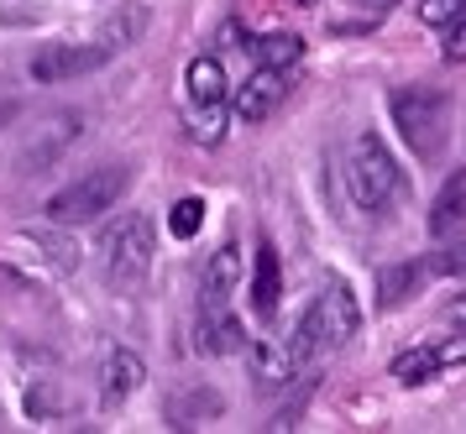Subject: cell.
<instances>
[{
  "label": "cell",
  "mask_w": 466,
  "mask_h": 434,
  "mask_svg": "<svg viewBox=\"0 0 466 434\" xmlns=\"http://www.w3.org/2000/svg\"><path fill=\"white\" fill-rule=\"evenodd\" d=\"M361 330V314H357V298H351V288L346 283H325V293H319L309 309L299 314V325H294V346H289V356H294V367L299 361H315V356L325 351H340L351 335Z\"/></svg>",
  "instance_id": "6da1fadb"
},
{
  "label": "cell",
  "mask_w": 466,
  "mask_h": 434,
  "mask_svg": "<svg viewBox=\"0 0 466 434\" xmlns=\"http://www.w3.org/2000/svg\"><path fill=\"white\" fill-rule=\"evenodd\" d=\"M388 110H393V126L399 136L409 142L414 157H441L445 136H451V100L441 89H393L388 95Z\"/></svg>",
  "instance_id": "7a4b0ae2"
},
{
  "label": "cell",
  "mask_w": 466,
  "mask_h": 434,
  "mask_svg": "<svg viewBox=\"0 0 466 434\" xmlns=\"http://www.w3.org/2000/svg\"><path fill=\"white\" fill-rule=\"evenodd\" d=\"M127 188H131V173L121 163L79 173L74 184H64L53 199H47V220H53V226H89V220L110 215V205H116Z\"/></svg>",
  "instance_id": "3957f363"
},
{
  "label": "cell",
  "mask_w": 466,
  "mask_h": 434,
  "mask_svg": "<svg viewBox=\"0 0 466 434\" xmlns=\"http://www.w3.org/2000/svg\"><path fill=\"white\" fill-rule=\"evenodd\" d=\"M346 184H351V199H357L361 209H388L403 199V167L393 163V152L382 146L378 131H361L357 146H351V173H346Z\"/></svg>",
  "instance_id": "277c9868"
},
{
  "label": "cell",
  "mask_w": 466,
  "mask_h": 434,
  "mask_svg": "<svg viewBox=\"0 0 466 434\" xmlns=\"http://www.w3.org/2000/svg\"><path fill=\"white\" fill-rule=\"evenodd\" d=\"M152 251H157V236H152L147 215L110 220L106 236H100V267H106L110 288H137L152 267Z\"/></svg>",
  "instance_id": "5b68a950"
},
{
  "label": "cell",
  "mask_w": 466,
  "mask_h": 434,
  "mask_svg": "<svg viewBox=\"0 0 466 434\" xmlns=\"http://www.w3.org/2000/svg\"><path fill=\"white\" fill-rule=\"evenodd\" d=\"M116 58L110 47L100 42H58V47H43L37 58H32V79L37 84H64V79H85L95 68H106Z\"/></svg>",
  "instance_id": "8992f818"
},
{
  "label": "cell",
  "mask_w": 466,
  "mask_h": 434,
  "mask_svg": "<svg viewBox=\"0 0 466 434\" xmlns=\"http://www.w3.org/2000/svg\"><path fill=\"white\" fill-rule=\"evenodd\" d=\"M194 351L199 356H231L247 351V330L231 309H199V325H194Z\"/></svg>",
  "instance_id": "52a82bcc"
},
{
  "label": "cell",
  "mask_w": 466,
  "mask_h": 434,
  "mask_svg": "<svg viewBox=\"0 0 466 434\" xmlns=\"http://www.w3.org/2000/svg\"><path fill=\"white\" fill-rule=\"evenodd\" d=\"M236 283H241V251H236V241H226V247L210 251V262H205V278H199V309H226V298H231Z\"/></svg>",
  "instance_id": "ba28073f"
},
{
  "label": "cell",
  "mask_w": 466,
  "mask_h": 434,
  "mask_svg": "<svg viewBox=\"0 0 466 434\" xmlns=\"http://www.w3.org/2000/svg\"><path fill=\"white\" fill-rule=\"evenodd\" d=\"M466 230V167L461 173H451L435 194V209H430V236L435 241H456Z\"/></svg>",
  "instance_id": "9c48e42d"
},
{
  "label": "cell",
  "mask_w": 466,
  "mask_h": 434,
  "mask_svg": "<svg viewBox=\"0 0 466 434\" xmlns=\"http://www.w3.org/2000/svg\"><path fill=\"white\" fill-rule=\"evenodd\" d=\"M278 100H283V74H278V68H257L252 79L236 89L231 110L241 116V121H268V116L278 110Z\"/></svg>",
  "instance_id": "30bf717a"
},
{
  "label": "cell",
  "mask_w": 466,
  "mask_h": 434,
  "mask_svg": "<svg viewBox=\"0 0 466 434\" xmlns=\"http://www.w3.org/2000/svg\"><path fill=\"white\" fill-rule=\"evenodd\" d=\"M247 361H252L257 393H283L294 382V356L283 351V346H273V340H252L247 346Z\"/></svg>",
  "instance_id": "8fae6325"
},
{
  "label": "cell",
  "mask_w": 466,
  "mask_h": 434,
  "mask_svg": "<svg viewBox=\"0 0 466 434\" xmlns=\"http://www.w3.org/2000/svg\"><path fill=\"white\" fill-rule=\"evenodd\" d=\"M74 131H79V116H58V121H43V131H37V142L22 152V173L32 178V173H43V167L58 163V152H64L68 142H74Z\"/></svg>",
  "instance_id": "7c38bea8"
},
{
  "label": "cell",
  "mask_w": 466,
  "mask_h": 434,
  "mask_svg": "<svg viewBox=\"0 0 466 434\" xmlns=\"http://www.w3.org/2000/svg\"><path fill=\"white\" fill-rule=\"evenodd\" d=\"M142 377H147L142 356H131L127 346H116V351L106 356V367H100V393H106L110 409H116V403H127V398L142 388Z\"/></svg>",
  "instance_id": "4fadbf2b"
},
{
  "label": "cell",
  "mask_w": 466,
  "mask_h": 434,
  "mask_svg": "<svg viewBox=\"0 0 466 434\" xmlns=\"http://www.w3.org/2000/svg\"><path fill=\"white\" fill-rule=\"evenodd\" d=\"M278 304H283V267H278V251L262 241V251H257V272H252V309L262 314V319H273Z\"/></svg>",
  "instance_id": "5bb4252c"
},
{
  "label": "cell",
  "mask_w": 466,
  "mask_h": 434,
  "mask_svg": "<svg viewBox=\"0 0 466 434\" xmlns=\"http://www.w3.org/2000/svg\"><path fill=\"white\" fill-rule=\"evenodd\" d=\"M430 278V267L424 262H393V267L378 272V304L382 309H399V304H409L414 293H420V283Z\"/></svg>",
  "instance_id": "9a60e30c"
},
{
  "label": "cell",
  "mask_w": 466,
  "mask_h": 434,
  "mask_svg": "<svg viewBox=\"0 0 466 434\" xmlns=\"http://www.w3.org/2000/svg\"><path fill=\"white\" fill-rule=\"evenodd\" d=\"M147 32V5H121V11H110L106 26H100V47H110V53H127L131 42Z\"/></svg>",
  "instance_id": "2e32d148"
},
{
  "label": "cell",
  "mask_w": 466,
  "mask_h": 434,
  "mask_svg": "<svg viewBox=\"0 0 466 434\" xmlns=\"http://www.w3.org/2000/svg\"><path fill=\"white\" fill-rule=\"evenodd\" d=\"M184 84H189V105H226V89H231L226 84V68L215 58H194Z\"/></svg>",
  "instance_id": "e0dca14e"
},
{
  "label": "cell",
  "mask_w": 466,
  "mask_h": 434,
  "mask_svg": "<svg viewBox=\"0 0 466 434\" xmlns=\"http://www.w3.org/2000/svg\"><path fill=\"white\" fill-rule=\"evenodd\" d=\"M435 372H441L435 346H409L393 356V382H403V388H424V382H435Z\"/></svg>",
  "instance_id": "ac0fdd59"
},
{
  "label": "cell",
  "mask_w": 466,
  "mask_h": 434,
  "mask_svg": "<svg viewBox=\"0 0 466 434\" xmlns=\"http://www.w3.org/2000/svg\"><path fill=\"white\" fill-rule=\"evenodd\" d=\"M252 58H257V68H278V74H289V68L304 58V42H299L294 32H273V37L252 42Z\"/></svg>",
  "instance_id": "d6986e66"
},
{
  "label": "cell",
  "mask_w": 466,
  "mask_h": 434,
  "mask_svg": "<svg viewBox=\"0 0 466 434\" xmlns=\"http://www.w3.org/2000/svg\"><path fill=\"white\" fill-rule=\"evenodd\" d=\"M22 241L43 251V262L53 272H74V267H79V247H74L68 236H58V230H26Z\"/></svg>",
  "instance_id": "ffe728a7"
},
{
  "label": "cell",
  "mask_w": 466,
  "mask_h": 434,
  "mask_svg": "<svg viewBox=\"0 0 466 434\" xmlns=\"http://www.w3.org/2000/svg\"><path fill=\"white\" fill-rule=\"evenodd\" d=\"M199 226H205V199H199V194H189V199H178V205L168 209V230L178 241H194Z\"/></svg>",
  "instance_id": "44dd1931"
},
{
  "label": "cell",
  "mask_w": 466,
  "mask_h": 434,
  "mask_svg": "<svg viewBox=\"0 0 466 434\" xmlns=\"http://www.w3.org/2000/svg\"><path fill=\"white\" fill-rule=\"evenodd\" d=\"M189 131H194V142L210 146L226 131V105H189Z\"/></svg>",
  "instance_id": "7402d4cb"
},
{
  "label": "cell",
  "mask_w": 466,
  "mask_h": 434,
  "mask_svg": "<svg viewBox=\"0 0 466 434\" xmlns=\"http://www.w3.org/2000/svg\"><path fill=\"white\" fill-rule=\"evenodd\" d=\"M466 11V0H420V21L424 26H451Z\"/></svg>",
  "instance_id": "603a6c76"
},
{
  "label": "cell",
  "mask_w": 466,
  "mask_h": 434,
  "mask_svg": "<svg viewBox=\"0 0 466 434\" xmlns=\"http://www.w3.org/2000/svg\"><path fill=\"white\" fill-rule=\"evenodd\" d=\"M424 267L435 272V278H451V272H466V241H456V247H445L441 257H430Z\"/></svg>",
  "instance_id": "cb8c5ba5"
},
{
  "label": "cell",
  "mask_w": 466,
  "mask_h": 434,
  "mask_svg": "<svg viewBox=\"0 0 466 434\" xmlns=\"http://www.w3.org/2000/svg\"><path fill=\"white\" fill-rule=\"evenodd\" d=\"M445 63H466V11L451 21V37H445Z\"/></svg>",
  "instance_id": "d4e9b609"
},
{
  "label": "cell",
  "mask_w": 466,
  "mask_h": 434,
  "mask_svg": "<svg viewBox=\"0 0 466 434\" xmlns=\"http://www.w3.org/2000/svg\"><path fill=\"white\" fill-rule=\"evenodd\" d=\"M435 351H441V367H461L466 361V335H451V340L435 346Z\"/></svg>",
  "instance_id": "484cf974"
},
{
  "label": "cell",
  "mask_w": 466,
  "mask_h": 434,
  "mask_svg": "<svg viewBox=\"0 0 466 434\" xmlns=\"http://www.w3.org/2000/svg\"><path fill=\"white\" fill-rule=\"evenodd\" d=\"M445 319H451L456 330H466V293H456V298L445 304Z\"/></svg>",
  "instance_id": "4316f807"
},
{
  "label": "cell",
  "mask_w": 466,
  "mask_h": 434,
  "mask_svg": "<svg viewBox=\"0 0 466 434\" xmlns=\"http://www.w3.org/2000/svg\"><path fill=\"white\" fill-rule=\"evenodd\" d=\"M11 116H16V105H5V100H0V126L11 121Z\"/></svg>",
  "instance_id": "83f0119b"
},
{
  "label": "cell",
  "mask_w": 466,
  "mask_h": 434,
  "mask_svg": "<svg viewBox=\"0 0 466 434\" xmlns=\"http://www.w3.org/2000/svg\"><path fill=\"white\" fill-rule=\"evenodd\" d=\"M294 5H315V0H294Z\"/></svg>",
  "instance_id": "f1b7e54d"
}]
</instances>
